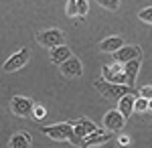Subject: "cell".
I'll return each mask as SVG.
<instances>
[{"label":"cell","instance_id":"6","mask_svg":"<svg viewBox=\"0 0 152 148\" xmlns=\"http://www.w3.org/2000/svg\"><path fill=\"white\" fill-rule=\"evenodd\" d=\"M31 57V53H28V49H20V51H16L12 57H8L4 61V65L2 69L6 71V73H12V71H18V69H23L26 65V61Z\"/></svg>","mask_w":152,"mask_h":148},{"label":"cell","instance_id":"14","mask_svg":"<svg viewBox=\"0 0 152 148\" xmlns=\"http://www.w3.org/2000/svg\"><path fill=\"white\" fill-rule=\"evenodd\" d=\"M69 57H71V49L65 45V43L55 47V49H51V61H53L55 65H61L63 61H67Z\"/></svg>","mask_w":152,"mask_h":148},{"label":"cell","instance_id":"18","mask_svg":"<svg viewBox=\"0 0 152 148\" xmlns=\"http://www.w3.org/2000/svg\"><path fill=\"white\" fill-rule=\"evenodd\" d=\"M138 18H140L142 23H146V24H152V6L142 8V10L138 12Z\"/></svg>","mask_w":152,"mask_h":148},{"label":"cell","instance_id":"24","mask_svg":"<svg viewBox=\"0 0 152 148\" xmlns=\"http://www.w3.org/2000/svg\"><path fill=\"white\" fill-rule=\"evenodd\" d=\"M148 112H152V100H148Z\"/></svg>","mask_w":152,"mask_h":148},{"label":"cell","instance_id":"3","mask_svg":"<svg viewBox=\"0 0 152 148\" xmlns=\"http://www.w3.org/2000/svg\"><path fill=\"white\" fill-rule=\"evenodd\" d=\"M102 77L107 81H114V83H122V85L134 87V83L130 81L128 73H126V63H120V61H116L114 65H104L102 67Z\"/></svg>","mask_w":152,"mask_h":148},{"label":"cell","instance_id":"12","mask_svg":"<svg viewBox=\"0 0 152 148\" xmlns=\"http://www.w3.org/2000/svg\"><path fill=\"white\" fill-rule=\"evenodd\" d=\"M110 134L112 132H104V130H95L91 132L87 138H83V146H102L110 140Z\"/></svg>","mask_w":152,"mask_h":148},{"label":"cell","instance_id":"11","mask_svg":"<svg viewBox=\"0 0 152 148\" xmlns=\"http://www.w3.org/2000/svg\"><path fill=\"white\" fill-rule=\"evenodd\" d=\"M136 97H138V93L134 91V93H126V95H122L120 102H118V110L126 116V120L134 114V102H136Z\"/></svg>","mask_w":152,"mask_h":148},{"label":"cell","instance_id":"5","mask_svg":"<svg viewBox=\"0 0 152 148\" xmlns=\"http://www.w3.org/2000/svg\"><path fill=\"white\" fill-rule=\"evenodd\" d=\"M10 110L14 116L18 118H26V116H33V110H35V102L26 95H14L10 102Z\"/></svg>","mask_w":152,"mask_h":148},{"label":"cell","instance_id":"9","mask_svg":"<svg viewBox=\"0 0 152 148\" xmlns=\"http://www.w3.org/2000/svg\"><path fill=\"white\" fill-rule=\"evenodd\" d=\"M114 57L120 63H126V61H132V59H140L142 49L138 45H124L122 49H118L116 53H114Z\"/></svg>","mask_w":152,"mask_h":148},{"label":"cell","instance_id":"2","mask_svg":"<svg viewBox=\"0 0 152 148\" xmlns=\"http://www.w3.org/2000/svg\"><path fill=\"white\" fill-rule=\"evenodd\" d=\"M94 87L99 91V95L105 97V100H120V97L126 95V93H134V87L122 85V83H114V81H107V79H104V77L94 81Z\"/></svg>","mask_w":152,"mask_h":148},{"label":"cell","instance_id":"8","mask_svg":"<svg viewBox=\"0 0 152 148\" xmlns=\"http://www.w3.org/2000/svg\"><path fill=\"white\" fill-rule=\"evenodd\" d=\"M59 69H61V73H63L65 77H69V79H73V77H81V73H83L81 61H79L77 57H73V55H71L67 61H63V63L59 65Z\"/></svg>","mask_w":152,"mask_h":148},{"label":"cell","instance_id":"1","mask_svg":"<svg viewBox=\"0 0 152 148\" xmlns=\"http://www.w3.org/2000/svg\"><path fill=\"white\" fill-rule=\"evenodd\" d=\"M43 134H45V136H49L51 140H57V142H61V140H69V142H73V144H75V146H77V144H83V140L75 134L73 124H69V122L45 126V128H43Z\"/></svg>","mask_w":152,"mask_h":148},{"label":"cell","instance_id":"15","mask_svg":"<svg viewBox=\"0 0 152 148\" xmlns=\"http://www.w3.org/2000/svg\"><path fill=\"white\" fill-rule=\"evenodd\" d=\"M31 142H33V138H31L28 132H18V134H14L10 138L12 148H26V146H31Z\"/></svg>","mask_w":152,"mask_h":148},{"label":"cell","instance_id":"22","mask_svg":"<svg viewBox=\"0 0 152 148\" xmlns=\"http://www.w3.org/2000/svg\"><path fill=\"white\" fill-rule=\"evenodd\" d=\"M138 95L146 97V100H152V85H144V87L138 91Z\"/></svg>","mask_w":152,"mask_h":148},{"label":"cell","instance_id":"19","mask_svg":"<svg viewBox=\"0 0 152 148\" xmlns=\"http://www.w3.org/2000/svg\"><path fill=\"white\" fill-rule=\"evenodd\" d=\"M89 12V0H77V16H85Z\"/></svg>","mask_w":152,"mask_h":148},{"label":"cell","instance_id":"10","mask_svg":"<svg viewBox=\"0 0 152 148\" xmlns=\"http://www.w3.org/2000/svg\"><path fill=\"white\" fill-rule=\"evenodd\" d=\"M73 130H75V134L83 140V138L89 136L91 132H95V130H97V126H95L91 120H87V118H79V120L73 124Z\"/></svg>","mask_w":152,"mask_h":148},{"label":"cell","instance_id":"7","mask_svg":"<svg viewBox=\"0 0 152 148\" xmlns=\"http://www.w3.org/2000/svg\"><path fill=\"white\" fill-rule=\"evenodd\" d=\"M124 124H126V116L122 114L120 110H110L104 116V128L107 132H118V130L124 128Z\"/></svg>","mask_w":152,"mask_h":148},{"label":"cell","instance_id":"23","mask_svg":"<svg viewBox=\"0 0 152 148\" xmlns=\"http://www.w3.org/2000/svg\"><path fill=\"white\" fill-rule=\"evenodd\" d=\"M118 144H120V146H128V144H130V136H120Z\"/></svg>","mask_w":152,"mask_h":148},{"label":"cell","instance_id":"21","mask_svg":"<svg viewBox=\"0 0 152 148\" xmlns=\"http://www.w3.org/2000/svg\"><path fill=\"white\" fill-rule=\"evenodd\" d=\"M47 116V110L43 108V106H35V110H33V118L35 120H43Z\"/></svg>","mask_w":152,"mask_h":148},{"label":"cell","instance_id":"16","mask_svg":"<svg viewBox=\"0 0 152 148\" xmlns=\"http://www.w3.org/2000/svg\"><path fill=\"white\" fill-rule=\"evenodd\" d=\"M134 112H138V114L148 112V100H146V97H142V95H138V97H136V102H134Z\"/></svg>","mask_w":152,"mask_h":148},{"label":"cell","instance_id":"13","mask_svg":"<svg viewBox=\"0 0 152 148\" xmlns=\"http://www.w3.org/2000/svg\"><path fill=\"white\" fill-rule=\"evenodd\" d=\"M124 47V39L122 37H107L99 43V51L102 53H116L118 49Z\"/></svg>","mask_w":152,"mask_h":148},{"label":"cell","instance_id":"17","mask_svg":"<svg viewBox=\"0 0 152 148\" xmlns=\"http://www.w3.org/2000/svg\"><path fill=\"white\" fill-rule=\"evenodd\" d=\"M95 2L105 10H118V6H120V0H95Z\"/></svg>","mask_w":152,"mask_h":148},{"label":"cell","instance_id":"4","mask_svg":"<svg viewBox=\"0 0 152 148\" xmlns=\"http://www.w3.org/2000/svg\"><path fill=\"white\" fill-rule=\"evenodd\" d=\"M37 43L43 45L45 49H55V47L65 43V34L59 29H47V31L37 33Z\"/></svg>","mask_w":152,"mask_h":148},{"label":"cell","instance_id":"20","mask_svg":"<svg viewBox=\"0 0 152 148\" xmlns=\"http://www.w3.org/2000/svg\"><path fill=\"white\" fill-rule=\"evenodd\" d=\"M65 14L67 16H77V0H67V6H65Z\"/></svg>","mask_w":152,"mask_h":148}]
</instances>
